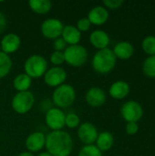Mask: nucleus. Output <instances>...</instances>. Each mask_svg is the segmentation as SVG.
Wrapping results in <instances>:
<instances>
[{"label":"nucleus","instance_id":"15","mask_svg":"<svg viewBox=\"0 0 155 156\" xmlns=\"http://www.w3.org/2000/svg\"><path fill=\"white\" fill-rule=\"evenodd\" d=\"M90 22L96 26H101L105 24L109 19V12L106 7L101 5H96L90 9L88 15Z\"/></svg>","mask_w":155,"mask_h":156},{"label":"nucleus","instance_id":"13","mask_svg":"<svg viewBox=\"0 0 155 156\" xmlns=\"http://www.w3.org/2000/svg\"><path fill=\"white\" fill-rule=\"evenodd\" d=\"M21 39L18 37V35L15 33H9L6 34L1 40L0 47L2 52L9 55L11 53H14L17 51V49L20 48Z\"/></svg>","mask_w":155,"mask_h":156},{"label":"nucleus","instance_id":"34","mask_svg":"<svg viewBox=\"0 0 155 156\" xmlns=\"http://www.w3.org/2000/svg\"><path fill=\"white\" fill-rule=\"evenodd\" d=\"M18 156H34V154H32V153H30V152H23V153H21Z\"/></svg>","mask_w":155,"mask_h":156},{"label":"nucleus","instance_id":"11","mask_svg":"<svg viewBox=\"0 0 155 156\" xmlns=\"http://www.w3.org/2000/svg\"><path fill=\"white\" fill-rule=\"evenodd\" d=\"M67 79V72L60 67H53L47 70L44 75L45 83L53 88H57L62 85Z\"/></svg>","mask_w":155,"mask_h":156},{"label":"nucleus","instance_id":"2","mask_svg":"<svg viewBox=\"0 0 155 156\" xmlns=\"http://www.w3.org/2000/svg\"><path fill=\"white\" fill-rule=\"evenodd\" d=\"M116 57L111 48H104L97 51L92 58V68L100 74L111 72L116 65Z\"/></svg>","mask_w":155,"mask_h":156},{"label":"nucleus","instance_id":"23","mask_svg":"<svg viewBox=\"0 0 155 156\" xmlns=\"http://www.w3.org/2000/svg\"><path fill=\"white\" fill-rule=\"evenodd\" d=\"M12 69V60L9 55L0 52V79L8 75Z\"/></svg>","mask_w":155,"mask_h":156},{"label":"nucleus","instance_id":"14","mask_svg":"<svg viewBox=\"0 0 155 156\" xmlns=\"http://www.w3.org/2000/svg\"><path fill=\"white\" fill-rule=\"evenodd\" d=\"M86 102L91 107L102 106L106 101V94L103 90L99 87L90 88L85 96Z\"/></svg>","mask_w":155,"mask_h":156},{"label":"nucleus","instance_id":"9","mask_svg":"<svg viewBox=\"0 0 155 156\" xmlns=\"http://www.w3.org/2000/svg\"><path fill=\"white\" fill-rule=\"evenodd\" d=\"M66 114L58 108H51L46 112L45 122L52 131H61L65 127Z\"/></svg>","mask_w":155,"mask_h":156},{"label":"nucleus","instance_id":"16","mask_svg":"<svg viewBox=\"0 0 155 156\" xmlns=\"http://www.w3.org/2000/svg\"><path fill=\"white\" fill-rule=\"evenodd\" d=\"M110 37L103 30H95L90 36V44L99 50L107 48L110 44Z\"/></svg>","mask_w":155,"mask_h":156},{"label":"nucleus","instance_id":"7","mask_svg":"<svg viewBox=\"0 0 155 156\" xmlns=\"http://www.w3.org/2000/svg\"><path fill=\"white\" fill-rule=\"evenodd\" d=\"M121 113L122 118L127 122H137L142 119L143 115V110L139 102L135 101H130L122 105Z\"/></svg>","mask_w":155,"mask_h":156},{"label":"nucleus","instance_id":"35","mask_svg":"<svg viewBox=\"0 0 155 156\" xmlns=\"http://www.w3.org/2000/svg\"><path fill=\"white\" fill-rule=\"evenodd\" d=\"M37 156H52L50 154H48V152H43V153H40Z\"/></svg>","mask_w":155,"mask_h":156},{"label":"nucleus","instance_id":"10","mask_svg":"<svg viewBox=\"0 0 155 156\" xmlns=\"http://www.w3.org/2000/svg\"><path fill=\"white\" fill-rule=\"evenodd\" d=\"M98 135L99 133L96 126L90 122H84L79 126L78 137L85 145H90L96 143Z\"/></svg>","mask_w":155,"mask_h":156},{"label":"nucleus","instance_id":"12","mask_svg":"<svg viewBox=\"0 0 155 156\" xmlns=\"http://www.w3.org/2000/svg\"><path fill=\"white\" fill-rule=\"evenodd\" d=\"M46 145V136L41 132H35L29 134L26 140V147L30 153H37Z\"/></svg>","mask_w":155,"mask_h":156},{"label":"nucleus","instance_id":"1","mask_svg":"<svg viewBox=\"0 0 155 156\" xmlns=\"http://www.w3.org/2000/svg\"><path fill=\"white\" fill-rule=\"evenodd\" d=\"M45 147L52 156H69L73 149V141L67 132L52 131L46 136Z\"/></svg>","mask_w":155,"mask_h":156},{"label":"nucleus","instance_id":"22","mask_svg":"<svg viewBox=\"0 0 155 156\" xmlns=\"http://www.w3.org/2000/svg\"><path fill=\"white\" fill-rule=\"evenodd\" d=\"M32 84V79L26 73L18 74L13 80V87L18 92L27 91Z\"/></svg>","mask_w":155,"mask_h":156},{"label":"nucleus","instance_id":"28","mask_svg":"<svg viewBox=\"0 0 155 156\" xmlns=\"http://www.w3.org/2000/svg\"><path fill=\"white\" fill-rule=\"evenodd\" d=\"M50 62L55 65L56 67H58L59 65L63 64L65 62V57H64V53L61 51H54L52 52V54L50 55Z\"/></svg>","mask_w":155,"mask_h":156},{"label":"nucleus","instance_id":"25","mask_svg":"<svg viewBox=\"0 0 155 156\" xmlns=\"http://www.w3.org/2000/svg\"><path fill=\"white\" fill-rule=\"evenodd\" d=\"M142 48L145 51V53L150 56H155V37L148 36L146 37L142 43Z\"/></svg>","mask_w":155,"mask_h":156},{"label":"nucleus","instance_id":"31","mask_svg":"<svg viewBox=\"0 0 155 156\" xmlns=\"http://www.w3.org/2000/svg\"><path fill=\"white\" fill-rule=\"evenodd\" d=\"M53 48H54L55 51L63 52L67 48V43L64 41V39L62 37H58V38L55 39V41L53 43Z\"/></svg>","mask_w":155,"mask_h":156},{"label":"nucleus","instance_id":"19","mask_svg":"<svg viewBox=\"0 0 155 156\" xmlns=\"http://www.w3.org/2000/svg\"><path fill=\"white\" fill-rule=\"evenodd\" d=\"M130 92V86L127 82L122 80H118L111 84L109 93L116 100H122L128 96Z\"/></svg>","mask_w":155,"mask_h":156},{"label":"nucleus","instance_id":"29","mask_svg":"<svg viewBox=\"0 0 155 156\" xmlns=\"http://www.w3.org/2000/svg\"><path fill=\"white\" fill-rule=\"evenodd\" d=\"M90 26H91V23L88 19V17H82L78 20L76 27L79 29V32H86L90 29Z\"/></svg>","mask_w":155,"mask_h":156},{"label":"nucleus","instance_id":"26","mask_svg":"<svg viewBox=\"0 0 155 156\" xmlns=\"http://www.w3.org/2000/svg\"><path fill=\"white\" fill-rule=\"evenodd\" d=\"M78 156H102V153L98 149L96 145L90 144L83 146L79 150Z\"/></svg>","mask_w":155,"mask_h":156},{"label":"nucleus","instance_id":"5","mask_svg":"<svg viewBox=\"0 0 155 156\" xmlns=\"http://www.w3.org/2000/svg\"><path fill=\"white\" fill-rule=\"evenodd\" d=\"M65 62L72 67H81L88 60V50L81 45H72L66 48L63 51Z\"/></svg>","mask_w":155,"mask_h":156},{"label":"nucleus","instance_id":"4","mask_svg":"<svg viewBox=\"0 0 155 156\" xmlns=\"http://www.w3.org/2000/svg\"><path fill=\"white\" fill-rule=\"evenodd\" d=\"M25 73L31 79L40 78L48 70V61L40 55H32L25 62Z\"/></svg>","mask_w":155,"mask_h":156},{"label":"nucleus","instance_id":"30","mask_svg":"<svg viewBox=\"0 0 155 156\" xmlns=\"http://www.w3.org/2000/svg\"><path fill=\"white\" fill-rule=\"evenodd\" d=\"M103 5L110 9H118L123 5L122 0H104Z\"/></svg>","mask_w":155,"mask_h":156},{"label":"nucleus","instance_id":"20","mask_svg":"<svg viewBox=\"0 0 155 156\" xmlns=\"http://www.w3.org/2000/svg\"><path fill=\"white\" fill-rule=\"evenodd\" d=\"M114 144L113 135L109 132H102L98 135L96 140V146L102 153L111 149Z\"/></svg>","mask_w":155,"mask_h":156},{"label":"nucleus","instance_id":"3","mask_svg":"<svg viewBox=\"0 0 155 156\" xmlns=\"http://www.w3.org/2000/svg\"><path fill=\"white\" fill-rule=\"evenodd\" d=\"M76 99L75 89L69 84H62L57 87L52 95V101L58 109L71 106Z\"/></svg>","mask_w":155,"mask_h":156},{"label":"nucleus","instance_id":"36","mask_svg":"<svg viewBox=\"0 0 155 156\" xmlns=\"http://www.w3.org/2000/svg\"><path fill=\"white\" fill-rule=\"evenodd\" d=\"M0 52H2V50H1V47H0Z\"/></svg>","mask_w":155,"mask_h":156},{"label":"nucleus","instance_id":"17","mask_svg":"<svg viewBox=\"0 0 155 156\" xmlns=\"http://www.w3.org/2000/svg\"><path fill=\"white\" fill-rule=\"evenodd\" d=\"M61 37L64 41L69 46L78 45L81 39V32H79L76 27L72 25H68L64 27Z\"/></svg>","mask_w":155,"mask_h":156},{"label":"nucleus","instance_id":"6","mask_svg":"<svg viewBox=\"0 0 155 156\" xmlns=\"http://www.w3.org/2000/svg\"><path fill=\"white\" fill-rule=\"evenodd\" d=\"M35 103V97L29 90L17 92L12 99V109L18 114H26L31 111Z\"/></svg>","mask_w":155,"mask_h":156},{"label":"nucleus","instance_id":"33","mask_svg":"<svg viewBox=\"0 0 155 156\" xmlns=\"http://www.w3.org/2000/svg\"><path fill=\"white\" fill-rule=\"evenodd\" d=\"M6 17H5V16L2 13V12H0V33H2L5 29V27H6Z\"/></svg>","mask_w":155,"mask_h":156},{"label":"nucleus","instance_id":"18","mask_svg":"<svg viewBox=\"0 0 155 156\" xmlns=\"http://www.w3.org/2000/svg\"><path fill=\"white\" fill-rule=\"evenodd\" d=\"M113 53L116 57V58H121V59H129L130 58L132 57L134 53V48L133 46L127 41H121L117 43L113 48Z\"/></svg>","mask_w":155,"mask_h":156},{"label":"nucleus","instance_id":"27","mask_svg":"<svg viewBox=\"0 0 155 156\" xmlns=\"http://www.w3.org/2000/svg\"><path fill=\"white\" fill-rule=\"evenodd\" d=\"M80 125V119L78 114L74 112L68 113L65 118V126H67L69 129L77 128Z\"/></svg>","mask_w":155,"mask_h":156},{"label":"nucleus","instance_id":"32","mask_svg":"<svg viewBox=\"0 0 155 156\" xmlns=\"http://www.w3.org/2000/svg\"><path fill=\"white\" fill-rule=\"evenodd\" d=\"M125 130L129 135H134L138 133L139 126H138L137 122H127Z\"/></svg>","mask_w":155,"mask_h":156},{"label":"nucleus","instance_id":"24","mask_svg":"<svg viewBox=\"0 0 155 156\" xmlns=\"http://www.w3.org/2000/svg\"><path fill=\"white\" fill-rule=\"evenodd\" d=\"M143 70L149 78H155V56H149L143 64Z\"/></svg>","mask_w":155,"mask_h":156},{"label":"nucleus","instance_id":"8","mask_svg":"<svg viewBox=\"0 0 155 156\" xmlns=\"http://www.w3.org/2000/svg\"><path fill=\"white\" fill-rule=\"evenodd\" d=\"M64 26L59 19L48 18L41 24V33L48 39H57L61 37Z\"/></svg>","mask_w":155,"mask_h":156},{"label":"nucleus","instance_id":"21","mask_svg":"<svg viewBox=\"0 0 155 156\" xmlns=\"http://www.w3.org/2000/svg\"><path fill=\"white\" fill-rule=\"evenodd\" d=\"M28 5L33 12L38 15H45L50 11L52 3L49 0H30L28 1Z\"/></svg>","mask_w":155,"mask_h":156}]
</instances>
